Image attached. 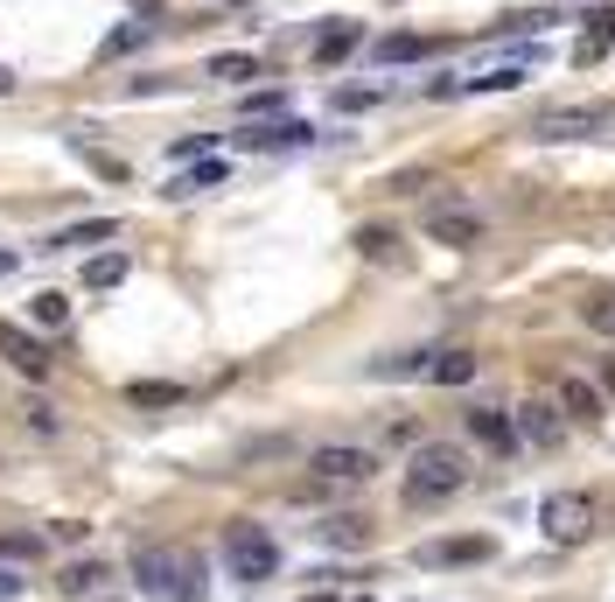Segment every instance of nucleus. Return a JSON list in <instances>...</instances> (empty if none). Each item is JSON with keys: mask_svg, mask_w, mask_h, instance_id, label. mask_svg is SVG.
Here are the masks:
<instances>
[{"mask_svg": "<svg viewBox=\"0 0 615 602\" xmlns=\"http://www.w3.org/2000/svg\"><path fill=\"white\" fill-rule=\"evenodd\" d=\"M461 483H469V448L420 442L413 462H406V477H399V491H406V504H440V498H455Z\"/></svg>", "mask_w": 615, "mask_h": 602, "instance_id": "obj_1", "label": "nucleus"}, {"mask_svg": "<svg viewBox=\"0 0 615 602\" xmlns=\"http://www.w3.org/2000/svg\"><path fill=\"white\" fill-rule=\"evenodd\" d=\"M224 568H231V581H238V589H259V581H273V575H280L273 533H266V525H253V519H238V525L224 533Z\"/></svg>", "mask_w": 615, "mask_h": 602, "instance_id": "obj_2", "label": "nucleus"}, {"mask_svg": "<svg viewBox=\"0 0 615 602\" xmlns=\"http://www.w3.org/2000/svg\"><path fill=\"white\" fill-rule=\"evenodd\" d=\"M133 581L154 602H197V560L176 554V547H141L133 554Z\"/></svg>", "mask_w": 615, "mask_h": 602, "instance_id": "obj_3", "label": "nucleus"}, {"mask_svg": "<svg viewBox=\"0 0 615 602\" xmlns=\"http://www.w3.org/2000/svg\"><path fill=\"white\" fill-rule=\"evenodd\" d=\"M538 141H608L615 134V105H546L532 120Z\"/></svg>", "mask_w": 615, "mask_h": 602, "instance_id": "obj_4", "label": "nucleus"}, {"mask_svg": "<svg viewBox=\"0 0 615 602\" xmlns=\"http://www.w3.org/2000/svg\"><path fill=\"white\" fill-rule=\"evenodd\" d=\"M315 483L308 491H350V483H371L378 477V456L371 448H357V442H329V448H315Z\"/></svg>", "mask_w": 615, "mask_h": 602, "instance_id": "obj_5", "label": "nucleus"}, {"mask_svg": "<svg viewBox=\"0 0 615 602\" xmlns=\"http://www.w3.org/2000/svg\"><path fill=\"white\" fill-rule=\"evenodd\" d=\"M538 525H546V539L573 547V539H588V533H594V498H588V491H560V498H546Z\"/></svg>", "mask_w": 615, "mask_h": 602, "instance_id": "obj_6", "label": "nucleus"}, {"mask_svg": "<svg viewBox=\"0 0 615 602\" xmlns=\"http://www.w3.org/2000/svg\"><path fill=\"white\" fill-rule=\"evenodd\" d=\"M427 238L461 253V246H476V238H483V218H476L469 203H434V211H427Z\"/></svg>", "mask_w": 615, "mask_h": 602, "instance_id": "obj_7", "label": "nucleus"}, {"mask_svg": "<svg viewBox=\"0 0 615 602\" xmlns=\"http://www.w3.org/2000/svg\"><path fill=\"white\" fill-rule=\"evenodd\" d=\"M0 357H8L22 379H49V365H56L43 336H29V330H14V323H0Z\"/></svg>", "mask_w": 615, "mask_h": 602, "instance_id": "obj_8", "label": "nucleus"}, {"mask_svg": "<svg viewBox=\"0 0 615 602\" xmlns=\"http://www.w3.org/2000/svg\"><path fill=\"white\" fill-rule=\"evenodd\" d=\"M496 539L490 533H469V539H427L420 547V568H476V560H490Z\"/></svg>", "mask_w": 615, "mask_h": 602, "instance_id": "obj_9", "label": "nucleus"}, {"mask_svg": "<svg viewBox=\"0 0 615 602\" xmlns=\"http://www.w3.org/2000/svg\"><path fill=\"white\" fill-rule=\"evenodd\" d=\"M469 435L483 442V448H496V456H511V448H517V413H504V406H469Z\"/></svg>", "mask_w": 615, "mask_h": 602, "instance_id": "obj_10", "label": "nucleus"}, {"mask_svg": "<svg viewBox=\"0 0 615 602\" xmlns=\"http://www.w3.org/2000/svg\"><path fill=\"white\" fill-rule=\"evenodd\" d=\"M560 406L552 400H532V406H517V442H532V448H560Z\"/></svg>", "mask_w": 615, "mask_h": 602, "instance_id": "obj_11", "label": "nucleus"}, {"mask_svg": "<svg viewBox=\"0 0 615 602\" xmlns=\"http://www.w3.org/2000/svg\"><path fill=\"white\" fill-rule=\"evenodd\" d=\"M315 539L336 547V554H357V547H371V519H364V512H329L315 525Z\"/></svg>", "mask_w": 615, "mask_h": 602, "instance_id": "obj_12", "label": "nucleus"}, {"mask_svg": "<svg viewBox=\"0 0 615 602\" xmlns=\"http://www.w3.org/2000/svg\"><path fill=\"white\" fill-rule=\"evenodd\" d=\"M308 141H315V134H308L301 120H273V126L253 120V126H238V147H308Z\"/></svg>", "mask_w": 615, "mask_h": 602, "instance_id": "obj_13", "label": "nucleus"}, {"mask_svg": "<svg viewBox=\"0 0 615 602\" xmlns=\"http://www.w3.org/2000/svg\"><path fill=\"white\" fill-rule=\"evenodd\" d=\"M120 238V224L112 218H85V224H70V232H56L49 238V253H77V246H112Z\"/></svg>", "mask_w": 615, "mask_h": 602, "instance_id": "obj_14", "label": "nucleus"}, {"mask_svg": "<svg viewBox=\"0 0 615 602\" xmlns=\"http://www.w3.org/2000/svg\"><path fill=\"white\" fill-rule=\"evenodd\" d=\"M560 406L573 413V421H588V427H594V421H608V413H602V392H594L588 379H573V371L560 379Z\"/></svg>", "mask_w": 615, "mask_h": 602, "instance_id": "obj_15", "label": "nucleus"}, {"mask_svg": "<svg viewBox=\"0 0 615 602\" xmlns=\"http://www.w3.org/2000/svg\"><path fill=\"white\" fill-rule=\"evenodd\" d=\"M357 43H364V29H357V22H329V29L315 35V64L329 70V64H343V56H350Z\"/></svg>", "mask_w": 615, "mask_h": 602, "instance_id": "obj_16", "label": "nucleus"}, {"mask_svg": "<svg viewBox=\"0 0 615 602\" xmlns=\"http://www.w3.org/2000/svg\"><path fill=\"white\" fill-rule=\"evenodd\" d=\"M427 379L434 386H469L476 379V357L469 350H427Z\"/></svg>", "mask_w": 615, "mask_h": 602, "instance_id": "obj_17", "label": "nucleus"}, {"mask_svg": "<svg viewBox=\"0 0 615 602\" xmlns=\"http://www.w3.org/2000/svg\"><path fill=\"white\" fill-rule=\"evenodd\" d=\"M217 182H224V161H217V155H203L197 168H182V176L168 182V197H203V190H217Z\"/></svg>", "mask_w": 615, "mask_h": 602, "instance_id": "obj_18", "label": "nucleus"}, {"mask_svg": "<svg viewBox=\"0 0 615 602\" xmlns=\"http://www.w3.org/2000/svg\"><path fill=\"white\" fill-rule=\"evenodd\" d=\"M525 70H532V49L511 56V64H496V70H483V78H469L461 91H517V85H525Z\"/></svg>", "mask_w": 615, "mask_h": 602, "instance_id": "obj_19", "label": "nucleus"}, {"mask_svg": "<svg viewBox=\"0 0 615 602\" xmlns=\"http://www.w3.org/2000/svg\"><path fill=\"white\" fill-rule=\"evenodd\" d=\"M371 56L378 64H420V56H434V35H384Z\"/></svg>", "mask_w": 615, "mask_h": 602, "instance_id": "obj_20", "label": "nucleus"}, {"mask_svg": "<svg viewBox=\"0 0 615 602\" xmlns=\"http://www.w3.org/2000/svg\"><path fill=\"white\" fill-rule=\"evenodd\" d=\"M615 43V0H602V8H594L588 14V35H581V56H588V64H594V56H602Z\"/></svg>", "mask_w": 615, "mask_h": 602, "instance_id": "obj_21", "label": "nucleus"}, {"mask_svg": "<svg viewBox=\"0 0 615 602\" xmlns=\"http://www.w3.org/2000/svg\"><path fill=\"white\" fill-rule=\"evenodd\" d=\"M126 400H133V406H182L189 392H182V386H168V379H133V386H126Z\"/></svg>", "mask_w": 615, "mask_h": 602, "instance_id": "obj_22", "label": "nucleus"}, {"mask_svg": "<svg viewBox=\"0 0 615 602\" xmlns=\"http://www.w3.org/2000/svg\"><path fill=\"white\" fill-rule=\"evenodd\" d=\"M99 581H105V560H70L56 589H64V595H91V589H99Z\"/></svg>", "mask_w": 615, "mask_h": 602, "instance_id": "obj_23", "label": "nucleus"}, {"mask_svg": "<svg viewBox=\"0 0 615 602\" xmlns=\"http://www.w3.org/2000/svg\"><path fill=\"white\" fill-rule=\"evenodd\" d=\"M357 253H364V259H399V232H392V224H364V232H357Z\"/></svg>", "mask_w": 615, "mask_h": 602, "instance_id": "obj_24", "label": "nucleus"}, {"mask_svg": "<svg viewBox=\"0 0 615 602\" xmlns=\"http://www.w3.org/2000/svg\"><path fill=\"white\" fill-rule=\"evenodd\" d=\"M371 379H427V350H406V357H378Z\"/></svg>", "mask_w": 615, "mask_h": 602, "instance_id": "obj_25", "label": "nucleus"}, {"mask_svg": "<svg viewBox=\"0 0 615 602\" xmlns=\"http://www.w3.org/2000/svg\"><path fill=\"white\" fill-rule=\"evenodd\" d=\"M120 280H126V259H120V253L85 259V288H91V294H99V288H120Z\"/></svg>", "mask_w": 615, "mask_h": 602, "instance_id": "obj_26", "label": "nucleus"}, {"mask_svg": "<svg viewBox=\"0 0 615 602\" xmlns=\"http://www.w3.org/2000/svg\"><path fill=\"white\" fill-rule=\"evenodd\" d=\"M210 78H224V85H245V78H259V56H210Z\"/></svg>", "mask_w": 615, "mask_h": 602, "instance_id": "obj_27", "label": "nucleus"}, {"mask_svg": "<svg viewBox=\"0 0 615 602\" xmlns=\"http://www.w3.org/2000/svg\"><path fill=\"white\" fill-rule=\"evenodd\" d=\"M147 35H154V22H126V29H112L105 43H99V56H126V49H141Z\"/></svg>", "mask_w": 615, "mask_h": 602, "instance_id": "obj_28", "label": "nucleus"}, {"mask_svg": "<svg viewBox=\"0 0 615 602\" xmlns=\"http://www.w3.org/2000/svg\"><path fill=\"white\" fill-rule=\"evenodd\" d=\"M64 323H70V301L43 288V294H35V330H64Z\"/></svg>", "mask_w": 615, "mask_h": 602, "instance_id": "obj_29", "label": "nucleus"}, {"mask_svg": "<svg viewBox=\"0 0 615 602\" xmlns=\"http://www.w3.org/2000/svg\"><path fill=\"white\" fill-rule=\"evenodd\" d=\"M378 99H384V85H343L336 91V112H371Z\"/></svg>", "mask_w": 615, "mask_h": 602, "instance_id": "obj_30", "label": "nucleus"}, {"mask_svg": "<svg viewBox=\"0 0 615 602\" xmlns=\"http://www.w3.org/2000/svg\"><path fill=\"white\" fill-rule=\"evenodd\" d=\"M70 141H77V155H85L91 168H99V176H105V182H126V161H112V155H99V147H91L85 134H70Z\"/></svg>", "mask_w": 615, "mask_h": 602, "instance_id": "obj_31", "label": "nucleus"}, {"mask_svg": "<svg viewBox=\"0 0 615 602\" xmlns=\"http://www.w3.org/2000/svg\"><path fill=\"white\" fill-rule=\"evenodd\" d=\"M552 22H560V14H546V8H525V14H511V22H504V35H546Z\"/></svg>", "mask_w": 615, "mask_h": 602, "instance_id": "obj_32", "label": "nucleus"}, {"mask_svg": "<svg viewBox=\"0 0 615 602\" xmlns=\"http://www.w3.org/2000/svg\"><path fill=\"white\" fill-rule=\"evenodd\" d=\"M43 554V533H8L0 539V560H35Z\"/></svg>", "mask_w": 615, "mask_h": 602, "instance_id": "obj_33", "label": "nucleus"}, {"mask_svg": "<svg viewBox=\"0 0 615 602\" xmlns=\"http://www.w3.org/2000/svg\"><path fill=\"white\" fill-rule=\"evenodd\" d=\"M581 315H588V323L602 330V336H615V294H594V301H588Z\"/></svg>", "mask_w": 615, "mask_h": 602, "instance_id": "obj_34", "label": "nucleus"}, {"mask_svg": "<svg viewBox=\"0 0 615 602\" xmlns=\"http://www.w3.org/2000/svg\"><path fill=\"white\" fill-rule=\"evenodd\" d=\"M22 421L35 427V435H56V406H49V400H29V406H22Z\"/></svg>", "mask_w": 615, "mask_h": 602, "instance_id": "obj_35", "label": "nucleus"}, {"mask_svg": "<svg viewBox=\"0 0 615 602\" xmlns=\"http://www.w3.org/2000/svg\"><path fill=\"white\" fill-rule=\"evenodd\" d=\"M168 155H176V161H203V155H210V134H182Z\"/></svg>", "mask_w": 615, "mask_h": 602, "instance_id": "obj_36", "label": "nucleus"}, {"mask_svg": "<svg viewBox=\"0 0 615 602\" xmlns=\"http://www.w3.org/2000/svg\"><path fill=\"white\" fill-rule=\"evenodd\" d=\"M280 105H287V91H253V99H245L253 120H266V112H280Z\"/></svg>", "mask_w": 615, "mask_h": 602, "instance_id": "obj_37", "label": "nucleus"}, {"mask_svg": "<svg viewBox=\"0 0 615 602\" xmlns=\"http://www.w3.org/2000/svg\"><path fill=\"white\" fill-rule=\"evenodd\" d=\"M420 182H427V168H406V176H392V182H384V190H399V197H413V190H420Z\"/></svg>", "mask_w": 615, "mask_h": 602, "instance_id": "obj_38", "label": "nucleus"}, {"mask_svg": "<svg viewBox=\"0 0 615 602\" xmlns=\"http://www.w3.org/2000/svg\"><path fill=\"white\" fill-rule=\"evenodd\" d=\"M22 589H29V581H22V575H14V568H8V560H0V602H14V595H22Z\"/></svg>", "mask_w": 615, "mask_h": 602, "instance_id": "obj_39", "label": "nucleus"}, {"mask_svg": "<svg viewBox=\"0 0 615 602\" xmlns=\"http://www.w3.org/2000/svg\"><path fill=\"white\" fill-rule=\"evenodd\" d=\"M14 267H22V253H8V246H0V280H8Z\"/></svg>", "mask_w": 615, "mask_h": 602, "instance_id": "obj_40", "label": "nucleus"}, {"mask_svg": "<svg viewBox=\"0 0 615 602\" xmlns=\"http://www.w3.org/2000/svg\"><path fill=\"white\" fill-rule=\"evenodd\" d=\"M602 386H608V392H615V357H602Z\"/></svg>", "mask_w": 615, "mask_h": 602, "instance_id": "obj_41", "label": "nucleus"}, {"mask_svg": "<svg viewBox=\"0 0 615 602\" xmlns=\"http://www.w3.org/2000/svg\"><path fill=\"white\" fill-rule=\"evenodd\" d=\"M0 91H14V78H8V70H0Z\"/></svg>", "mask_w": 615, "mask_h": 602, "instance_id": "obj_42", "label": "nucleus"}, {"mask_svg": "<svg viewBox=\"0 0 615 602\" xmlns=\"http://www.w3.org/2000/svg\"><path fill=\"white\" fill-rule=\"evenodd\" d=\"M357 602H371V595H357Z\"/></svg>", "mask_w": 615, "mask_h": 602, "instance_id": "obj_43", "label": "nucleus"}]
</instances>
